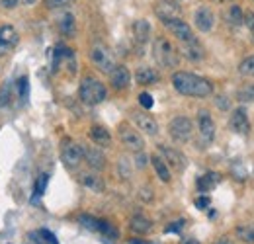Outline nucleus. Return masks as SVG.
Masks as SVG:
<instances>
[{"instance_id":"7c9ffc66","label":"nucleus","mask_w":254,"mask_h":244,"mask_svg":"<svg viewBox=\"0 0 254 244\" xmlns=\"http://www.w3.org/2000/svg\"><path fill=\"white\" fill-rule=\"evenodd\" d=\"M78 223H80L84 229L94 231V233H98V229H100V219H96L92 215H80V217H78Z\"/></svg>"},{"instance_id":"09e8293b","label":"nucleus","mask_w":254,"mask_h":244,"mask_svg":"<svg viewBox=\"0 0 254 244\" xmlns=\"http://www.w3.org/2000/svg\"><path fill=\"white\" fill-rule=\"evenodd\" d=\"M215 2H219V4H225V2H231V0H215Z\"/></svg>"},{"instance_id":"bb28decb","label":"nucleus","mask_w":254,"mask_h":244,"mask_svg":"<svg viewBox=\"0 0 254 244\" xmlns=\"http://www.w3.org/2000/svg\"><path fill=\"white\" fill-rule=\"evenodd\" d=\"M217 182H219V176H217L215 172H207V174H203L201 178H197V189H199V191H209V189L215 187Z\"/></svg>"},{"instance_id":"72a5a7b5","label":"nucleus","mask_w":254,"mask_h":244,"mask_svg":"<svg viewBox=\"0 0 254 244\" xmlns=\"http://www.w3.org/2000/svg\"><path fill=\"white\" fill-rule=\"evenodd\" d=\"M98 233H102V235L108 237V239H118V229L112 227L108 221H102V219H100V229H98Z\"/></svg>"},{"instance_id":"6ab92c4d","label":"nucleus","mask_w":254,"mask_h":244,"mask_svg":"<svg viewBox=\"0 0 254 244\" xmlns=\"http://www.w3.org/2000/svg\"><path fill=\"white\" fill-rule=\"evenodd\" d=\"M135 80L139 84H143V86H149V84H157L160 80V76L153 66H139L137 72H135Z\"/></svg>"},{"instance_id":"a878e982","label":"nucleus","mask_w":254,"mask_h":244,"mask_svg":"<svg viewBox=\"0 0 254 244\" xmlns=\"http://www.w3.org/2000/svg\"><path fill=\"white\" fill-rule=\"evenodd\" d=\"M225 18H227V24L233 26V28H239V26L245 24V12H243L239 6H231V8L227 10Z\"/></svg>"},{"instance_id":"20e7f679","label":"nucleus","mask_w":254,"mask_h":244,"mask_svg":"<svg viewBox=\"0 0 254 244\" xmlns=\"http://www.w3.org/2000/svg\"><path fill=\"white\" fill-rule=\"evenodd\" d=\"M168 133L176 143H188L193 133V123L186 116H176L168 123Z\"/></svg>"},{"instance_id":"c756f323","label":"nucleus","mask_w":254,"mask_h":244,"mask_svg":"<svg viewBox=\"0 0 254 244\" xmlns=\"http://www.w3.org/2000/svg\"><path fill=\"white\" fill-rule=\"evenodd\" d=\"M239 72L243 74V76H254V55H249V57H245L241 64H239Z\"/></svg>"},{"instance_id":"e433bc0d","label":"nucleus","mask_w":254,"mask_h":244,"mask_svg":"<svg viewBox=\"0 0 254 244\" xmlns=\"http://www.w3.org/2000/svg\"><path fill=\"white\" fill-rule=\"evenodd\" d=\"M68 4H70V0H45V6L51 10H59V8H64Z\"/></svg>"},{"instance_id":"b1692460","label":"nucleus","mask_w":254,"mask_h":244,"mask_svg":"<svg viewBox=\"0 0 254 244\" xmlns=\"http://www.w3.org/2000/svg\"><path fill=\"white\" fill-rule=\"evenodd\" d=\"M151 227H153V223H151L147 217H143V215H135V217H131V221H129V229H131L133 233H137V235L149 233Z\"/></svg>"},{"instance_id":"2f4dec72","label":"nucleus","mask_w":254,"mask_h":244,"mask_svg":"<svg viewBox=\"0 0 254 244\" xmlns=\"http://www.w3.org/2000/svg\"><path fill=\"white\" fill-rule=\"evenodd\" d=\"M47 180H49V176L47 174H43L37 182H35V187H33V195H32V203H35L41 195H43V191H45V187H47Z\"/></svg>"},{"instance_id":"37998d69","label":"nucleus","mask_w":254,"mask_h":244,"mask_svg":"<svg viewBox=\"0 0 254 244\" xmlns=\"http://www.w3.org/2000/svg\"><path fill=\"white\" fill-rule=\"evenodd\" d=\"M182 225H184V221H178L176 225H172V227H168L166 231H180V227H182Z\"/></svg>"},{"instance_id":"ddd939ff","label":"nucleus","mask_w":254,"mask_h":244,"mask_svg":"<svg viewBox=\"0 0 254 244\" xmlns=\"http://www.w3.org/2000/svg\"><path fill=\"white\" fill-rule=\"evenodd\" d=\"M159 153L162 154V158H164V162L168 166H172L176 170H184L186 168V156L180 153V151H176L172 147H166V145H160Z\"/></svg>"},{"instance_id":"c85d7f7f","label":"nucleus","mask_w":254,"mask_h":244,"mask_svg":"<svg viewBox=\"0 0 254 244\" xmlns=\"http://www.w3.org/2000/svg\"><path fill=\"white\" fill-rule=\"evenodd\" d=\"M237 237L247 244H254V227L253 225H241L237 227Z\"/></svg>"},{"instance_id":"a211bd4d","label":"nucleus","mask_w":254,"mask_h":244,"mask_svg":"<svg viewBox=\"0 0 254 244\" xmlns=\"http://www.w3.org/2000/svg\"><path fill=\"white\" fill-rule=\"evenodd\" d=\"M18 43V31L12 26H0V57L6 55Z\"/></svg>"},{"instance_id":"4c0bfd02","label":"nucleus","mask_w":254,"mask_h":244,"mask_svg":"<svg viewBox=\"0 0 254 244\" xmlns=\"http://www.w3.org/2000/svg\"><path fill=\"white\" fill-rule=\"evenodd\" d=\"M245 24H247V28L254 33V12H251V10L245 12Z\"/></svg>"},{"instance_id":"49530a36","label":"nucleus","mask_w":254,"mask_h":244,"mask_svg":"<svg viewBox=\"0 0 254 244\" xmlns=\"http://www.w3.org/2000/svg\"><path fill=\"white\" fill-rule=\"evenodd\" d=\"M217 244H231V241H227V239H223V241H219Z\"/></svg>"},{"instance_id":"423d86ee","label":"nucleus","mask_w":254,"mask_h":244,"mask_svg":"<svg viewBox=\"0 0 254 244\" xmlns=\"http://www.w3.org/2000/svg\"><path fill=\"white\" fill-rule=\"evenodd\" d=\"M90 61H92V64H94L98 70H102L106 74H110L118 66L114 55H112V51L106 45H94L90 49Z\"/></svg>"},{"instance_id":"6e6552de","label":"nucleus","mask_w":254,"mask_h":244,"mask_svg":"<svg viewBox=\"0 0 254 244\" xmlns=\"http://www.w3.org/2000/svg\"><path fill=\"white\" fill-rule=\"evenodd\" d=\"M120 139H122V143L126 145V149L129 151H133V153H141L143 151V147H145V141H143V137H141V133L137 131V129H133L131 125H120Z\"/></svg>"},{"instance_id":"f3484780","label":"nucleus","mask_w":254,"mask_h":244,"mask_svg":"<svg viewBox=\"0 0 254 244\" xmlns=\"http://www.w3.org/2000/svg\"><path fill=\"white\" fill-rule=\"evenodd\" d=\"M110 84L116 88V90H126L127 86L131 84V74L124 64H118L112 72H110Z\"/></svg>"},{"instance_id":"79ce46f5","label":"nucleus","mask_w":254,"mask_h":244,"mask_svg":"<svg viewBox=\"0 0 254 244\" xmlns=\"http://www.w3.org/2000/svg\"><path fill=\"white\" fill-rule=\"evenodd\" d=\"M135 162H137V166H139V168H143V166L147 164V156H145V154H139Z\"/></svg>"},{"instance_id":"ea45409f","label":"nucleus","mask_w":254,"mask_h":244,"mask_svg":"<svg viewBox=\"0 0 254 244\" xmlns=\"http://www.w3.org/2000/svg\"><path fill=\"white\" fill-rule=\"evenodd\" d=\"M207 205H209V197H207V195L195 199V207H197V209H207Z\"/></svg>"},{"instance_id":"a18cd8bd","label":"nucleus","mask_w":254,"mask_h":244,"mask_svg":"<svg viewBox=\"0 0 254 244\" xmlns=\"http://www.w3.org/2000/svg\"><path fill=\"white\" fill-rule=\"evenodd\" d=\"M184 244H199V243H197V241H193V239H190V241H186Z\"/></svg>"},{"instance_id":"1a4fd4ad","label":"nucleus","mask_w":254,"mask_h":244,"mask_svg":"<svg viewBox=\"0 0 254 244\" xmlns=\"http://www.w3.org/2000/svg\"><path fill=\"white\" fill-rule=\"evenodd\" d=\"M61 158H63L66 168H76L84 160V147H80L78 143L66 141L63 145V151H61Z\"/></svg>"},{"instance_id":"7ed1b4c3","label":"nucleus","mask_w":254,"mask_h":244,"mask_svg":"<svg viewBox=\"0 0 254 244\" xmlns=\"http://www.w3.org/2000/svg\"><path fill=\"white\" fill-rule=\"evenodd\" d=\"M153 57L160 66L172 68L178 64V53L174 49V45L166 39V37H157L153 43Z\"/></svg>"},{"instance_id":"f03ea898","label":"nucleus","mask_w":254,"mask_h":244,"mask_svg":"<svg viewBox=\"0 0 254 244\" xmlns=\"http://www.w3.org/2000/svg\"><path fill=\"white\" fill-rule=\"evenodd\" d=\"M108 90L106 86L96 80L94 76H84L82 82H80V88H78V98L86 104V106H98L106 100Z\"/></svg>"},{"instance_id":"2eb2a0df","label":"nucleus","mask_w":254,"mask_h":244,"mask_svg":"<svg viewBox=\"0 0 254 244\" xmlns=\"http://www.w3.org/2000/svg\"><path fill=\"white\" fill-rule=\"evenodd\" d=\"M231 129L239 135H247L251 131V122H249V114L245 108H237L231 114Z\"/></svg>"},{"instance_id":"f704fd0d","label":"nucleus","mask_w":254,"mask_h":244,"mask_svg":"<svg viewBox=\"0 0 254 244\" xmlns=\"http://www.w3.org/2000/svg\"><path fill=\"white\" fill-rule=\"evenodd\" d=\"M237 98L241 100V102H254V84H247V86H243L239 94H237Z\"/></svg>"},{"instance_id":"4468645a","label":"nucleus","mask_w":254,"mask_h":244,"mask_svg":"<svg viewBox=\"0 0 254 244\" xmlns=\"http://www.w3.org/2000/svg\"><path fill=\"white\" fill-rule=\"evenodd\" d=\"M180 53L188 59V61H201V59H205V49H203V45L193 37L190 41H182V47H180Z\"/></svg>"},{"instance_id":"5701e85b","label":"nucleus","mask_w":254,"mask_h":244,"mask_svg":"<svg viewBox=\"0 0 254 244\" xmlns=\"http://www.w3.org/2000/svg\"><path fill=\"white\" fill-rule=\"evenodd\" d=\"M80 183L86 187V189H92V191H104V180L94 174V172H84L80 174Z\"/></svg>"},{"instance_id":"c9c22d12","label":"nucleus","mask_w":254,"mask_h":244,"mask_svg":"<svg viewBox=\"0 0 254 244\" xmlns=\"http://www.w3.org/2000/svg\"><path fill=\"white\" fill-rule=\"evenodd\" d=\"M139 104H141L143 110H151L155 106V100H153V96L149 92H141L139 94Z\"/></svg>"},{"instance_id":"dca6fc26","label":"nucleus","mask_w":254,"mask_h":244,"mask_svg":"<svg viewBox=\"0 0 254 244\" xmlns=\"http://www.w3.org/2000/svg\"><path fill=\"white\" fill-rule=\"evenodd\" d=\"M149 39H151V24L141 18L133 24V41L137 47H145Z\"/></svg>"},{"instance_id":"de8ad7c7","label":"nucleus","mask_w":254,"mask_h":244,"mask_svg":"<svg viewBox=\"0 0 254 244\" xmlns=\"http://www.w3.org/2000/svg\"><path fill=\"white\" fill-rule=\"evenodd\" d=\"M24 2H26V4L30 6V4H33V2H37V0H24Z\"/></svg>"},{"instance_id":"cd10ccee","label":"nucleus","mask_w":254,"mask_h":244,"mask_svg":"<svg viewBox=\"0 0 254 244\" xmlns=\"http://www.w3.org/2000/svg\"><path fill=\"white\" fill-rule=\"evenodd\" d=\"M32 239L37 244H59L57 239H55V235H53L51 231H47V229H41L39 233H33Z\"/></svg>"},{"instance_id":"393cba45","label":"nucleus","mask_w":254,"mask_h":244,"mask_svg":"<svg viewBox=\"0 0 254 244\" xmlns=\"http://www.w3.org/2000/svg\"><path fill=\"white\" fill-rule=\"evenodd\" d=\"M57 24H59L61 33H64V35H74V33H76V22H74V16H72V14H68V12H64V14L59 16Z\"/></svg>"},{"instance_id":"f257e3e1","label":"nucleus","mask_w":254,"mask_h":244,"mask_svg":"<svg viewBox=\"0 0 254 244\" xmlns=\"http://www.w3.org/2000/svg\"><path fill=\"white\" fill-rule=\"evenodd\" d=\"M172 86L178 94L191 96V98H207L213 94V84L207 78L197 76L188 70H176L172 74Z\"/></svg>"},{"instance_id":"f8f14e48","label":"nucleus","mask_w":254,"mask_h":244,"mask_svg":"<svg viewBox=\"0 0 254 244\" xmlns=\"http://www.w3.org/2000/svg\"><path fill=\"white\" fill-rule=\"evenodd\" d=\"M164 28L170 31L180 43L182 41H190V39H193L195 35H193V31H191V28L180 18V20H172V22H166L164 24Z\"/></svg>"},{"instance_id":"c03bdc74","label":"nucleus","mask_w":254,"mask_h":244,"mask_svg":"<svg viewBox=\"0 0 254 244\" xmlns=\"http://www.w3.org/2000/svg\"><path fill=\"white\" fill-rule=\"evenodd\" d=\"M129 244H151V243H145V241H135V239H133V241H129Z\"/></svg>"},{"instance_id":"0eeeda50","label":"nucleus","mask_w":254,"mask_h":244,"mask_svg":"<svg viewBox=\"0 0 254 244\" xmlns=\"http://www.w3.org/2000/svg\"><path fill=\"white\" fill-rule=\"evenodd\" d=\"M155 16L162 24L172 22V20H180L182 18V8L176 0H159L155 4Z\"/></svg>"},{"instance_id":"a19ab883","label":"nucleus","mask_w":254,"mask_h":244,"mask_svg":"<svg viewBox=\"0 0 254 244\" xmlns=\"http://www.w3.org/2000/svg\"><path fill=\"white\" fill-rule=\"evenodd\" d=\"M0 2H2V6H4V8H16L20 0H0Z\"/></svg>"},{"instance_id":"9b49d317","label":"nucleus","mask_w":254,"mask_h":244,"mask_svg":"<svg viewBox=\"0 0 254 244\" xmlns=\"http://www.w3.org/2000/svg\"><path fill=\"white\" fill-rule=\"evenodd\" d=\"M193 24H195V28L201 31V33H207V31L213 30L215 16H213V12H211L207 6H201V8H197L195 14H193Z\"/></svg>"},{"instance_id":"58836bf2","label":"nucleus","mask_w":254,"mask_h":244,"mask_svg":"<svg viewBox=\"0 0 254 244\" xmlns=\"http://www.w3.org/2000/svg\"><path fill=\"white\" fill-rule=\"evenodd\" d=\"M8 102H10V88H2L0 90V108L8 106Z\"/></svg>"},{"instance_id":"4be33fe9","label":"nucleus","mask_w":254,"mask_h":244,"mask_svg":"<svg viewBox=\"0 0 254 244\" xmlns=\"http://www.w3.org/2000/svg\"><path fill=\"white\" fill-rule=\"evenodd\" d=\"M151 164H153V168H155V172H157V176H159L162 182H170V168H168V164L164 162V158L159 156V154H153L151 156Z\"/></svg>"},{"instance_id":"aec40b11","label":"nucleus","mask_w":254,"mask_h":244,"mask_svg":"<svg viewBox=\"0 0 254 244\" xmlns=\"http://www.w3.org/2000/svg\"><path fill=\"white\" fill-rule=\"evenodd\" d=\"M84 160L94 168V170H102L106 166V156L100 149L94 147H84Z\"/></svg>"},{"instance_id":"39448f33","label":"nucleus","mask_w":254,"mask_h":244,"mask_svg":"<svg viewBox=\"0 0 254 244\" xmlns=\"http://www.w3.org/2000/svg\"><path fill=\"white\" fill-rule=\"evenodd\" d=\"M197 133H199V141L203 147H209L215 139V122L211 118V114L207 110H199L197 112Z\"/></svg>"},{"instance_id":"473e14b6","label":"nucleus","mask_w":254,"mask_h":244,"mask_svg":"<svg viewBox=\"0 0 254 244\" xmlns=\"http://www.w3.org/2000/svg\"><path fill=\"white\" fill-rule=\"evenodd\" d=\"M18 96H20L22 102H28V98H30V80H28V76H22L18 80Z\"/></svg>"},{"instance_id":"412c9836","label":"nucleus","mask_w":254,"mask_h":244,"mask_svg":"<svg viewBox=\"0 0 254 244\" xmlns=\"http://www.w3.org/2000/svg\"><path fill=\"white\" fill-rule=\"evenodd\" d=\"M90 139L94 141L98 147H110V145H112V135H110V131H108L106 127H102V125H94V127L90 129Z\"/></svg>"},{"instance_id":"9d476101","label":"nucleus","mask_w":254,"mask_h":244,"mask_svg":"<svg viewBox=\"0 0 254 244\" xmlns=\"http://www.w3.org/2000/svg\"><path fill=\"white\" fill-rule=\"evenodd\" d=\"M131 120L135 123V127L139 129V131H143L145 135H157L159 133V123L155 122V118L153 116H149L147 114V110H143V112H133L131 114Z\"/></svg>"}]
</instances>
